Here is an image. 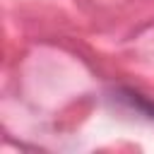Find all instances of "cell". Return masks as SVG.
Here are the masks:
<instances>
[]
</instances>
